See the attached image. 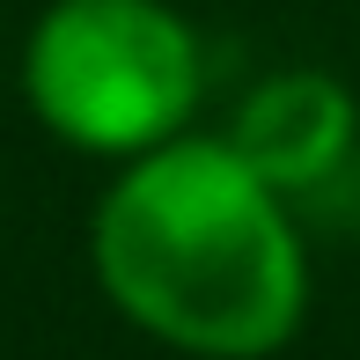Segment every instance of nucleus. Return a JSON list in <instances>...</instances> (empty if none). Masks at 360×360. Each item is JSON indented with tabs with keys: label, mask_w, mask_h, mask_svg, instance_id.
Listing matches in <instances>:
<instances>
[{
	"label": "nucleus",
	"mask_w": 360,
	"mask_h": 360,
	"mask_svg": "<svg viewBox=\"0 0 360 360\" xmlns=\"http://www.w3.org/2000/svg\"><path fill=\"white\" fill-rule=\"evenodd\" d=\"M15 81L59 147L118 169L191 133L206 44L169 0H52L22 37Z\"/></svg>",
	"instance_id": "nucleus-2"
},
{
	"label": "nucleus",
	"mask_w": 360,
	"mask_h": 360,
	"mask_svg": "<svg viewBox=\"0 0 360 360\" xmlns=\"http://www.w3.org/2000/svg\"><path fill=\"white\" fill-rule=\"evenodd\" d=\"M89 272L140 338L191 360H272L309 323V243L228 133L118 162L89 214Z\"/></svg>",
	"instance_id": "nucleus-1"
},
{
	"label": "nucleus",
	"mask_w": 360,
	"mask_h": 360,
	"mask_svg": "<svg viewBox=\"0 0 360 360\" xmlns=\"http://www.w3.org/2000/svg\"><path fill=\"white\" fill-rule=\"evenodd\" d=\"M228 147L265 176L272 191L302 199V191L331 184L360 147V103L338 74L323 67H280L265 74L228 118Z\"/></svg>",
	"instance_id": "nucleus-3"
}]
</instances>
